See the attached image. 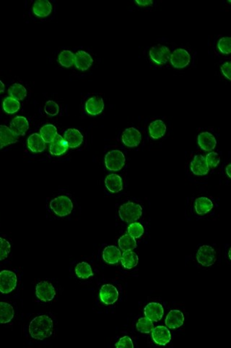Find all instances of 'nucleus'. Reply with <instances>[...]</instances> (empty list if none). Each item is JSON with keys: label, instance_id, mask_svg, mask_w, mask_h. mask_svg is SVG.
Here are the masks:
<instances>
[{"label": "nucleus", "instance_id": "obj_32", "mask_svg": "<svg viewBox=\"0 0 231 348\" xmlns=\"http://www.w3.org/2000/svg\"><path fill=\"white\" fill-rule=\"evenodd\" d=\"M57 133V130L52 124H46L40 130V135L45 143H52Z\"/></svg>", "mask_w": 231, "mask_h": 348}, {"label": "nucleus", "instance_id": "obj_12", "mask_svg": "<svg viewBox=\"0 0 231 348\" xmlns=\"http://www.w3.org/2000/svg\"><path fill=\"white\" fill-rule=\"evenodd\" d=\"M153 341L159 346H165L171 340V335L168 328L164 326H158L152 331Z\"/></svg>", "mask_w": 231, "mask_h": 348}, {"label": "nucleus", "instance_id": "obj_4", "mask_svg": "<svg viewBox=\"0 0 231 348\" xmlns=\"http://www.w3.org/2000/svg\"><path fill=\"white\" fill-rule=\"evenodd\" d=\"M126 159L123 152L120 150H114L105 155V165L108 170L118 172L122 170L125 166Z\"/></svg>", "mask_w": 231, "mask_h": 348}, {"label": "nucleus", "instance_id": "obj_6", "mask_svg": "<svg viewBox=\"0 0 231 348\" xmlns=\"http://www.w3.org/2000/svg\"><path fill=\"white\" fill-rule=\"evenodd\" d=\"M197 260L204 266H211L217 260L216 251L210 245H202L197 253Z\"/></svg>", "mask_w": 231, "mask_h": 348}, {"label": "nucleus", "instance_id": "obj_30", "mask_svg": "<svg viewBox=\"0 0 231 348\" xmlns=\"http://www.w3.org/2000/svg\"><path fill=\"white\" fill-rule=\"evenodd\" d=\"M120 261L124 268L132 269L137 266L139 259L137 255L134 252L125 251L121 256Z\"/></svg>", "mask_w": 231, "mask_h": 348}, {"label": "nucleus", "instance_id": "obj_45", "mask_svg": "<svg viewBox=\"0 0 231 348\" xmlns=\"http://www.w3.org/2000/svg\"><path fill=\"white\" fill-rule=\"evenodd\" d=\"M135 2L140 7H148L153 4L152 0H136Z\"/></svg>", "mask_w": 231, "mask_h": 348}, {"label": "nucleus", "instance_id": "obj_2", "mask_svg": "<svg viewBox=\"0 0 231 348\" xmlns=\"http://www.w3.org/2000/svg\"><path fill=\"white\" fill-rule=\"evenodd\" d=\"M119 215L124 222L133 223L142 217V208L137 203L128 202L120 207Z\"/></svg>", "mask_w": 231, "mask_h": 348}, {"label": "nucleus", "instance_id": "obj_3", "mask_svg": "<svg viewBox=\"0 0 231 348\" xmlns=\"http://www.w3.org/2000/svg\"><path fill=\"white\" fill-rule=\"evenodd\" d=\"M50 208L57 217H65L72 213L73 203L66 196H59L50 202Z\"/></svg>", "mask_w": 231, "mask_h": 348}, {"label": "nucleus", "instance_id": "obj_34", "mask_svg": "<svg viewBox=\"0 0 231 348\" xmlns=\"http://www.w3.org/2000/svg\"><path fill=\"white\" fill-rule=\"evenodd\" d=\"M8 94L17 100H23L27 96V90L20 84H14L9 88Z\"/></svg>", "mask_w": 231, "mask_h": 348}, {"label": "nucleus", "instance_id": "obj_13", "mask_svg": "<svg viewBox=\"0 0 231 348\" xmlns=\"http://www.w3.org/2000/svg\"><path fill=\"white\" fill-rule=\"evenodd\" d=\"M192 173L196 175H205L210 172V167L206 162L205 157L201 155H196L192 160L190 166Z\"/></svg>", "mask_w": 231, "mask_h": 348}, {"label": "nucleus", "instance_id": "obj_21", "mask_svg": "<svg viewBox=\"0 0 231 348\" xmlns=\"http://www.w3.org/2000/svg\"><path fill=\"white\" fill-rule=\"evenodd\" d=\"M198 144L204 151H212L217 145L215 136L210 132H202L198 136Z\"/></svg>", "mask_w": 231, "mask_h": 348}, {"label": "nucleus", "instance_id": "obj_31", "mask_svg": "<svg viewBox=\"0 0 231 348\" xmlns=\"http://www.w3.org/2000/svg\"><path fill=\"white\" fill-rule=\"evenodd\" d=\"M119 248L123 251H132L137 248V242L134 237L127 234L122 236L118 241Z\"/></svg>", "mask_w": 231, "mask_h": 348}, {"label": "nucleus", "instance_id": "obj_36", "mask_svg": "<svg viewBox=\"0 0 231 348\" xmlns=\"http://www.w3.org/2000/svg\"><path fill=\"white\" fill-rule=\"evenodd\" d=\"M136 327L141 333L149 334L154 329V324H153V321L146 317H142L138 320Z\"/></svg>", "mask_w": 231, "mask_h": 348}, {"label": "nucleus", "instance_id": "obj_41", "mask_svg": "<svg viewBox=\"0 0 231 348\" xmlns=\"http://www.w3.org/2000/svg\"><path fill=\"white\" fill-rule=\"evenodd\" d=\"M45 113L49 116H56L58 115L60 112V107L57 102L52 100L48 101L46 102L44 106Z\"/></svg>", "mask_w": 231, "mask_h": 348}, {"label": "nucleus", "instance_id": "obj_19", "mask_svg": "<svg viewBox=\"0 0 231 348\" xmlns=\"http://www.w3.org/2000/svg\"><path fill=\"white\" fill-rule=\"evenodd\" d=\"M18 140V136L12 131L10 128L7 126L0 125V149L15 144Z\"/></svg>", "mask_w": 231, "mask_h": 348}, {"label": "nucleus", "instance_id": "obj_48", "mask_svg": "<svg viewBox=\"0 0 231 348\" xmlns=\"http://www.w3.org/2000/svg\"><path fill=\"white\" fill-rule=\"evenodd\" d=\"M229 259H230V260H231V250H229Z\"/></svg>", "mask_w": 231, "mask_h": 348}, {"label": "nucleus", "instance_id": "obj_33", "mask_svg": "<svg viewBox=\"0 0 231 348\" xmlns=\"http://www.w3.org/2000/svg\"><path fill=\"white\" fill-rule=\"evenodd\" d=\"M75 273L77 277L82 279H87L94 276L91 265L86 262H81L77 264L75 268Z\"/></svg>", "mask_w": 231, "mask_h": 348}, {"label": "nucleus", "instance_id": "obj_15", "mask_svg": "<svg viewBox=\"0 0 231 348\" xmlns=\"http://www.w3.org/2000/svg\"><path fill=\"white\" fill-rule=\"evenodd\" d=\"M64 139L66 141L68 147L77 148L83 142V136L80 130L76 129H69L65 132Z\"/></svg>", "mask_w": 231, "mask_h": 348}, {"label": "nucleus", "instance_id": "obj_24", "mask_svg": "<svg viewBox=\"0 0 231 348\" xmlns=\"http://www.w3.org/2000/svg\"><path fill=\"white\" fill-rule=\"evenodd\" d=\"M148 130L149 134L151 138L153 139H161L166 132V126L161 120H156L149 125Z\"/></svg>", "mask_w": 231, "mask_h": 348}, {"label": "nucleus", "instance_id": "obj_43", "mask_svg": "<svg viewBox=\"0 0 231 348\" xmlns=\"http://www.w3.org/2000/svg\"><path fill=\"white\" fill-rule=\"evenodd\" d=\"M116 348H134L132 340L128 336L122 337L117 343L115 344Z\"/></svg>", "mask_w": 231, "mask_h": 348}, {"label": "nucleus", "instance_id": "obj_23", "mask_svg": "<svg viewBox=\"0 0 231 348\" xmlns=\"http://www.w3.org/2000/svg\"><path fill=\"white\" fill-rule=\"evenodd\" d=\"M52 11V5L47 0H38L33 6V12L39 18H46L50 15Z\"/></svg>", "mask_w": 231, "mask_h": 348}, {"label": "nucleus", "instance_id": "obj_47", "mask_svg": "<svg viewBox=\"0 0 231 348\" xmlns=\"http://www.w3.org/2000/svg\"><path fill=\"white\" fill-rule=\"evenodd\" d=\"M4 88H5V87H4V83L0 80V94L4 92Z\"/></svg>", "mask_w": 231, "mask_h": 348}, {"label": "nucleus", "instance_id": "obj_35", "mask_svg": "<svg viewBox=\"0 0 231 348\" xmlns=\"http://www.w3.org/2000/svg\"><path fill=\"white\" fill-rule=\"evenodd\" d=\"M21 104L19 101L11 97H7L3 102V109L8 114H13L19 110Z\"/></svg>", "mask_w": 231, "mask_h": 348}, {"label": "nucleus", "instance_id": "obj_9", "mask_svg": "<svg viewBox=\"0 0 231 348\" xmlns=\"http://www.w3.org/2000/svg\"><path fill=\"white\" fill-rule=\"evenodd\" d=\"M119 291L116 287L109 284L102 286L99 293L101 302L108 305L115 304L119 299Z\"/></svg>", "mask_w": 231, "mask_h": 348}, {"label": "nucleus", "instance_id": "obj_26", "mask_svg": "<svg viewBox=\"0 0 231 348\" xmlns=\"http://www.w3.org/2000/svg\"><path fill=\"white\" fill-rule=\"evenodd\" d=\"M213 208V203L208 197H201L197 199L195 203V209L199 216L208 214Z\"/></svg>", "mask_w": 231, "mask_h": 348}, {"label": "nucleus", "instance_id": "obj_42", "mask_svg": "<svg viewBox=\"0 0 231 348\" xmlns=\"http://www.w3.org/2000/svg\"><path fill=\"white\" fill-rule=\"evenodd\" d=\"M205 160L209 167L215 168L221 162V157L217 152H211L206 155Z\"/></svg>", "mask_w": 231, "mask_h": 348}, {"label": "nucleus", "instance_id": "obj_5", "mask_svg": "<svg viewBox=\"0 0 231 348\" xmlns=\"http://www.w3.org/2000/svg\"><path fill=\"white\" fill-rule=\"evenodd\" d=\"M18 283V278L14 272L4 270L0 271V293H10L15 290Z\"/></svg>", "mask_w": 231, "mask_h": 348}, {"label": "nucleus", "instance_id": "obj_37", "mask_svg": "<svg viewBox=\"0 0 231 348\" xmlns=\"http://www.w3.org/2000/svg\"><path fill=\"white\" fill-rule=\"evenodd\" d=\"M60 64L65 68H70L74 64V54L69 50H63L58 57Z\"/></svg>", "mask_w": 231, "mask_h": 348}, {"label": "nucleus", "instance_id": "obj_25", "mask_svg": "<svg viewBox=\"0 0 231 348\" xmlns=\"http://www.w3.org/2000/svg\"><path fill=\"white\" fill-rule=\"evenodd\" d=\"M68 146L66 144V141H65L63 136L61 135L57 134L54 140L51 143L50 147H49V151L51 154L55 156H60L63 155L64 153L67 150Z\"/></svg>", "mask_w": 231, "mask_h": 348}, {"label": "nucleus", "instance_id": "obj_46", "mask_svg": "<svg viewBox=\"0 0 231 348\" xmlns=\"http://www.w3.org/2000/svg\"><path fill=\"white\" fill-rule=\"evenodd\" d=\"M231 164L228 165L227 167L226 168V174H227L228 176H229V178H231Z\"/></svg>", "mask_w": 231, "mask_h": 348}, {"label": "nucleus", "instance_id": "obj_28", "mask_svg": "<svg viewBox=\"0 0 231 348\" xmlns=\"http://www.w3.org/2000/svg\"><path fill=\"white\" fill-rule=\"evenodd\" d=\"M28 147L33 152H42L44 151L45 141L40 133H33L28 138Z\"/></svg>", "mask_w": 231, "mask_h": 348}, {"label": "nucleus", "instance_id": "obj_8", "mask_svg": "<svg viewBox=\"0 0 231 348\" xmlns=\"http://www.w3.org/2000/svg\"><path fill=\"white\" fill-rule=\"evenodd\" d=\"M35 294L38 299L43 302H50L56 295V290L51 283L43 281L37 284Z\"/></svg>", "mask_w": 231, "mask_h": 348}, {"label": "nucleus", "instance_id": "obj_17", "mask_svg": "<svg viewBox=\"0 0 231 348\" xmlns=\"http://www.w3.org/2000/svg\"><path fill=\"white\" fill-rule=\"evenodd\" d=\"M93 62H94V60H93L91 54H88L85 51H78L77 53L74 54V65H75L76 68L80 71H87L93 64Z\"/></svg>", "mask_w": 231, "mask_h": 348}, {"label": "nucleus", "instance_id": "obj_29", "mask_svg": "<svg viewBox=\"0 0 231 348\" xmlns=\"http://www.w3.org/2000/svg\"><path fill=\"white\" fill-rule=\"evenodd\" d=\"M15 310L10 304L0 302V324H7L13 319Z\"/></svg>", "mask_w": 231, "mask_h": 348}, {"label": "nucleus", "instance_id": "obj_16", "mask_svg": "<svg viewBox=\"0 0 231 348\" xmlns=\"http://www.w3.org/2000/svg\"><path fill=\"white\" fill-rule=\"evenodd\" d=\"M103 109H104V102L101 97L89 98L85 103V110L91 116H95L100 114Z\"/></svg>", "mask_w": 231, "mask_h": 348}, {"label": "nucleus", "instance_id": "obj_20", "mask_svg": "<svg viewBox=\"0 0 231 348\" xmlns=\"http://www.w3.org/2000/svg\"><path fill=\"white\" fill-rule=\"evenodd\" d=\"M105 187L111 193H118L123 189L122 177L117 174H109L105 177Z\"/></svg>", "mask_w": 231, "mask_h": 348}, {"label": "nucleus", "instance_id": "obj_27", "mask_svg": "<svg viewBox=\"0 0 231 348\" xmlns=\"http://www.w3.org/2000/svg\"><path fill=\"white\" fill-rule=\"evenodd\" d=\"M121 256L120 250L114 245L106 247L103 251V259L107 263H118L120 261Z\"/></svg>", "mask_w": 231, "mask_h": 348}, {"label": "nucleus", "instance_id": "obj_11", "mask_svg": "<svg viewBox=\"0 0 231 348\" xmlns=\"http://www.w3.org/2000/svg\"><path fill=\"white\" fill-rule=\"evenodd\" d=\"M122 142L129 147H137L142 140V134L137 129L134 127L127 129L122 133Z\"/></svg>", "mask_w": 231, "mask_h": 348}, {"label": "nucleus", "instance_id": "obj_18", "mask_svg": "<svg viewBox=\"0 0 231 348\" xmlns=\"http://www.w3.org/2000/svg\"><path fill=\"white\" fill-rule=\"evenodd\" d=\"M29 128V123L23 116H16L10 123V130L17 136H23Z\"/></svg>", "mask_w": 231, "mask_h": 348}, {"label": "nucleus", "instance_id": "obj_7", "mask_svg": "<svg viewBox=\"0 0 231 348\" xmlns=\"http://www.w3.org/2000/svg\"><path fill=\"white\" fill-rule=\"evenodd\" d=\"M170 51L165 45L153 46L149 52L151 60L157 65H162L168 62L170 57Z\"/></svg>", "mask_w": 231, "mask_h": 348}, {"label": "nucleus", "instance_id": "obj_22", "mask_svg": "<svg viewBox=\"0 0 231 348\" xmlns=\"http://www.w3.org/2000/svg\"><path fill=\"white\" fill-rule=\"evenodd\" d=\"M184 323V315L179 310H172L167 315L165 324L170 329H178Z\"/></svg>", "mask_w": 231, "mask_h": 348}, {"label": "nucleus", "instance_id": "obj_1", "mask_svg": "<svg viewBox=\"0 0 231 348\" xmlns=\"http://www.w3.org/2000/svg\"><path fill=\"white\" fill-rule=\"evenodd\" d=\"M54 323L48 315H42L35 317L29 324V333L32 338L43 340L52 335Z\"/></svg>", "mask_w": 231, "mask_h": 348}, {"label": "nucleus", "instance_id": "obj_10", "mask_svg": "<svg viewBox=\"0 0 231 348\" xmlns=\"http://www.w3.org/2000/svg\"><path fill=\"white\" fill-rule=\"evenodd\" d=\"M170 63L176 68H184L189 64L190 54L184 49H176L170 54Z\"/></svg>", "mask_w": 231, "mask_h": 348}, {"label": "nucleus", "instance_id": "obj_38", "mask_svg": "<svg viewBox=\"0 0 231 348\" xmlns=\"http://www.w3.org/2000/svg\"><path fill=\"white\" fill-rule=\"evenodd\" d=\"M128 234H130L134 239L139 238L142 237L144 234V227L141 223L138 222H133L128 227Z\"/></svg>", "mask_w": 231, "mask_h": 348}, {"label": "nucleus", "instance_id": "obj_14", "mask_svg": "<svg viewBox=\"0 0 231 348\" xmlns=\"http://www.w3.org/2000/svg\"><path fill=\"white\" fill-rule=\"evenodd\" d=\"M145 317L153 321H159L164 315V309L162 304L158 303H150L144 309Z\"/></svg>", "mask_w": 231, "mask_h": 348}, {"label": "nucleus", "instance_id": "obj_44", "mask_svg": "<svg viewBox=\"0 0 231 348\" xmlns=\"http://www.w3.org/2000/svg\"><path fill=\"white\" fill-rule=\"evenodd\" d=\"M221 71L223 76L231 80V62H226L221 66Z\"/></svg>", "mask_w": 231, "mask_h": 348}, {"label": "nucleus", "instance_id": "obj_40", "mask_svg": "<svg viewBox=\"0 0 231 348\" xmlns=\"http://www.w3.org/2000/svg\"><path fill=\"white\" fill-rule=\"evenodd\" d=\"M218 48L221 53L229 54L231 53V37H223L218 41Z\"/></svg>", "mask_w": 231, "mask_h": 348}, {"label": "nucleus", "instance_id": "obj_39", "mask_svg": "<svg viewBox=\"0 0 231 348\" xmlns=\"http://www.w3.org/2000/svg\"><path fill=\"white\" fill-rule=\"evenodd\" d=\"M11 245L7 239L0 237V261L7 259L10 254Z\"/></svg>", "mask_w": 231, "mask_h": 348}]
</instances>
